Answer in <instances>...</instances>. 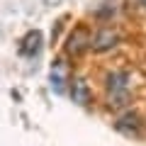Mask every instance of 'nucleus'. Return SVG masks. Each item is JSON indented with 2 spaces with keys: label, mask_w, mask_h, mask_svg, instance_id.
I'll return each instance as SVG.
<instances>
[{
  "label": "nucleus",
  "mask_w": 146,
  "mask_h": 146,
  "mask_svg": "<svg viewBox=\"0 0 146 146\" xmlns=\"http://www.w3.org/2000/svg\"><path fill=\"white\" fill-rule=\"evenodd\" d=\"M102 98L112 112L131 107L134 102V80L129 68H107L102 76Z\"/></svg>",
  "instance_id": "obj_1"
},
{
  "label": "nucleus",
  "mask_w": 146,
  "mask_h": 146,
  "mask_svg": "<svg viewBox=\"0 0 146 146\" xmlns=\"http://www.w3.org/2000/svg\"><path fill=\"white\" fill-rule=\"evenodd\" d=\"M119 44H122V32L115 25H98L95 29H90V54H95V56L112 54Z\"/></svg>",
  "instance_id": "obj_2"
},
{
  "label": "nucleus",
  "mask_w": 146,
  "mask_h": 146,
  "mask_svg": "<svg viewBox=\"0 0 146 146\" xmlns=\"http://www.w3.org/2000/svg\"><path fill=\"white\" fill-rule=\"evenodd\" d=\"M85 54H90V27L80 22L63 39V56L66 58H83Z\"/></svg>",
  "instance_id": "obj_3"
},
{
  "label": "nucleus",
  "mask_w": 146,
  "mask_h": 146,
  "mask_svg": "<svg viewBox=\"0 0 146 146\" xmlns=\"http://www.w3.org/2000/svg\"><path fill=\"white\" fill-rule=\"evenodd\" d=\"M71 58L58 56L51 63V73H49V80H51V88L56 93H68V85H71Z\"/></svg>",
  "instance_id": "obj_4"
},
{
  "label": "nucleus",
  "mask_w": 146,
  "mask_h": 146,
  "mask_svg": "<svg viewBox=\"0 0 146 146\" xmlns=\"http://www.w3.org/2000/svg\"><path fill=\"white\" fill-rule=\"evenodd\" d=\"M115 129L122 131L127 136H139L144 131V117L136 112V110L127 107L122 112H117V119H115Z\"/></svg>",
  "instance_id": "obj_5"
},
{
  "label": "nucleus",
  "mask_w": 146,
  "mask_h": 146,
  "mask_svg": "<svg viewBox=\"0 0 146 146\" xmlns=\"http://www.w3.org/2000/svg\"><path fill=\"white\" fill-rule=\"evenodd\" d=\"M68 98L78 105V107H85V110L93 107V102H95V93H93V88H90V83L85 78H80V76H73L71 78Z\"/></svg>",
  "instance_id": "obj_6"
},
{
  "label": "nucleus",
  "mask_w": 146,
  "mask_h": 146,
  "mask_svg": "<svg viewBox=\"0 0 146 146\" xmlns=\"http://www.w3.org/2000/svg\"><path fill=\"white\" fill-rule=\"evenodd\" d=\"M90 15H93V20H98V25H112L122 15V5L117 0H98Z\"/></svg>",
  "instance_id": "obj_7"
},
{
  "label": "nucleus",
  "mask_w": 146,
  "mask_h": 146,
  "mask_svg": "<svg viewBox=\"0 0 146 146\" xmlns=\"http://www.w3.org/2000/svg\"><path fill=\"white\" fill-rule=\"evenodd\" d=\"M42 49H44V34L39 29H29L25 36H22V42H20V54L22 56L34 58Z\"/></svg>",
  "instance_id": "obj_8"
},
{
  "label": "nucleus",
  "mask_w": 146,
  "mask_h": 146,
  "mask_svg": "<svg viewBox=\"0 0 146 146\" xmlns=\"http://www.w3.org/2000/svg\"><path fill=\"white\" fill-rule=\"evenodd\" d=\"M131 3H134L139 10H144V12H146V0H131Z\"/></svg>",
  "instance_id": "obj_9"
}]
</instances>
